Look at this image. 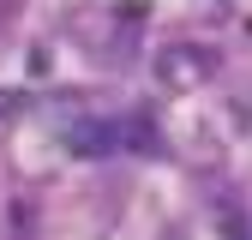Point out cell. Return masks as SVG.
Here are the masks:
<instances>
[{"label":"cell","instance_id":"2","mask_svg":"<svg viewBox=\"0 0 252 240\" xmlns=\"http://www.w3.org/2000/svg\"><path fill=\"white\" fill-rule=\"evenodd\" d=\"M66 144L78 156H108V150H120V126H108V120H78L66 132Z\"/></svg>","mask_w":252,"mask_h":240},{"label":"cell","instance_id":"1","mask_svg":"<svg viewBox=\"0 0 252 240\" xmlns=\"http://www.w3.org/2000/svg\"><path fill=\"white\" fill-rule=\"evenodd\" d=\"M210 72H216V54L198 48V42H174V48L156 54V78H162L168 90H192V84H204Z\"/></svg>","mask_w":252,"mask_h":240}]
</instances>
